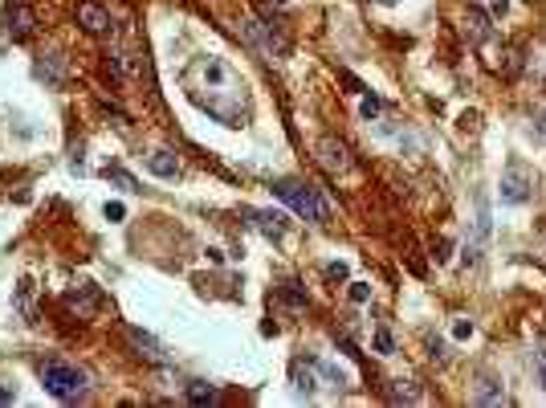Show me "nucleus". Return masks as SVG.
<instances>
[{
	"instance_id": "f257e3e1",
	"label": "nucleus",
	"mask_w": 546,
	"mask_h": 408,
	"mask_svg": "<svg viewBox=\"0 0 546 408\" xmlns=\"http://www.w3.org/2000/svg\"><path fill=\"white\" fill-rule=\"evenodd\" d=\"M273 192L282 196L285 204L294 209L298 216H306V220H314V225H326L331 220V209H326V200L314 192L310 184H298V180H282Z\"/></svg>"
},
{
	"instance_id": "f03ea898",
	"label": "nucleus",
	"mask_w": 546,
	"mask_h": 408,
	"mask_svg": "<svg viewBox=\"0 0 546 408\" xmlns=\"http://www.w3.org/2000/svg\"><path fill=\"white\" fill-rule=\"evenodd\" d=\"M41 384L45 392H53L57 400H78V396H86V376L70 367V363H45L41 367Z\"/></svg>"
},
{
	"instance_id": "7ed1b4c3",
	"label": "nucleus",
	"mask_w": 546,
	"mask_h": 408,
	"mask_svg": "<svg viewBox=\"0 0 546 408\" xmlns=\"http://www.w3.org/2000/svg\"><path fill=\"white\" fill-rule=\"evenodd\" d=\"M240 33H245L249 45L265 49L269 57H285V53H289V41H285L273 24H265V21H253V17H249V21H240Z\"/></svg>"
},
{
	"instance_id": "20e7f679",
	"label": "nucleus",
	"mask_w": 546,
	"mask_h": 408,
	"mask_svg": "<svg viewBox=\"0 0 546 408\" xmlns=\"http://www.w3.org/2000/svg\"><path fill=\"white\" fill-rule=\"evenodd\" d=\"M530 188H534V180H530L526 164H518V160H514V164L505 168V176H501V200H505V204H526Z\"/></svg>"
},
{
	"instance_id": "39448f33",
	"label": "nucleus",
	"mask_w": 546,
	"mask_h": 408,
	"mask_svg": "<svg viewBox=\"0 0 546 408\" xmlns=\"http://www.w3.org/2000/svg\"><path fill=\"white\" fill-rule=\"evenodd\" d=\"M4 29H8L13 41H29L33 29H37V13H33L29 4H8V8H4Z\"/></svg>"
},
{
	"instance_id": "423d86ee",
	"label": "nucleus",
	"mask_w": 546,
	"mask_h": 408,
	"mask_svg": "<svg viewBox=\"0 0 546 408\" xmlns=\"http://www.w3.org/2000/svg\"><path fill=\"white\" fill-rule=\"evenodd\" d=\"M78 24H82L90 37H102V33H110V13H106L98 0H82V4H78Z\"/></svg>"
},
{
	"instance_id": "0eeeda50",
	"label": "nucleus",
	"mask_w": 546,
	"mask_h": 408,
	"mask_svg": "<svg viewBox=\"0 0 546 408\" xmlns=\"http://www.w3.org/2000/svg\"><path fill=\"white\" fill-rule=\"evenodd\" d=\"M318 160H322L326 171H347L351 168V151H347V143H338V139H322V143H318Z\"/></svg>"
},
{
	"instance_id": "6e6552de",
	"label": "nucleus",
	"mask_w": 546,
	"mask_h": 408,
	"mask_svg": "<svg viewBox=\"0 0 546 408\" xmlns=\"http://www.w3.org/2000/svg\"><path fill=\"white\" fill-rule=\"evenodd\" d=\"M473 405H505V388H501V380H494V376H481L473 388Z\"/></svg>"
},
{
	"instance_id": "1a4fd4ad",
	"label": "nucleus",
	"mask_w": 546,
	"mask_h": 408,
	"mask_svg": "<svg viewBox=\"0 0 546 408\" xmlns=\"http://www.w3.org/2000/svg\"><path fill=\"white\" fill-rule=\"evenodd\" d=\"M66 307H70V311H78V318H90V314L98 311V294L90 286H78V290H70V294H66Z\"/></svg>"
},
{
	"instance_id": "9d476101",
	"label": "nucleus",
	"mask_w": 546,
	"mask_h": 408,
	"mask_svg": "<svg viewBox=\"0 0 546 408\" xmlns=\"http://www.w3.org/2000/svg\"><path fill=\"white\" fill-rule=\"evenodd\" d=\"M147 171H151V176H159V180H171V176L180 171V160H175L171 151H164V147H159V151H151V155H147Z\"/></svg>"
},
{
	"instance_id": "9b49d317",
	"label": "nucleus",
	"mask_w": 546,
	"mask_h": 408,
	"mask_svg": "<svg viewBox=\"0 0 546 408\" xmlns=\"http://www.w3.org/2000/svg\"><path fill=\"white\" fill-rule=\"evenodd\" d=\"M253 225H257L269 241H282L285 237V216L282 213H253Z\"/></svg>"
},
{
	"instance_id": "f8f14e48",
	"label": "nucleus",
	"mask_w": 546,
	"mask_h": 408,
	"mask_svg": "<svg viewBox=\"0 0 546 408\" xmlns=\"http://www.w3.org/2000/svg\"><path fill=\"white\" fill-rule=\"evenodd\" d=\"M465 24H469V37H473V41H485V37L494 33V29H489V13H485V8H477V4H469Z\"/></svg>"
},
{
	"instance_id": "ddd939ff",
	"label": "nucleus",
	"mask_w": 546,
	"mask_h": 408,
	"mask_svg": "<svg viewBox=\"0 0 546 408\" xmlns=\"http://www.w3.org/2000/svg\"><path fill=\"white\" fill-rule=\"evenodd\" d=\"M289 376H294V388H298L302 396H314V388H318V376H314V367H306L302 360H294Z\"/></svg>"
},
{
	"instance_id": "4468645a",
	"label": "nucleus",
	"mask_w": 546,
	"mask_h": 408,
	"mask_svg": "<svg viewBox=\"0 0 546 408\" xmlns=\"http://www.w3.org/2000/svg\"><path fill=\"white\" fill-rule=\"evenodd\" d=\"M127 339L139 347V356H147V360H164V351H159V343L147 335V331H139V327H127Z\"/></svg>"
},
{
	"instance_id": "2eb2a0df",
	"label": "nucleus",
	"mask_w": 546,
	"mask_h": 408,
	"mask_svg": "<svg viewBox=\"0 0 546 408\" xmlns=\"http://www.w3.org/2000/svg\"><path fill=\"white\" fill-rule=\"evenodd\" d=\"M391 400H404V405H420V400H424V392L412 384V380H396V384H391Z\"/></svg>"
},
{
	"instance_id": "dca6fc26",
	"label": "nucleus",
	"mask_w": 546,
	"mask_h": 408,
	"mask_svg": "<svg viewBox=\"0 0 546 408\" xmlns=\"http://www.w3.org/2000/svg\"><path fill=\"white\" fill-rule=\"evenodd\" d=\"M188 405H216V388L204 380H192L188 384Z\"/></svg>"
},
{
	"instance_id": "f3484780",
	"label": "nucleus",
	"mask_w": 546,
	"mask_h": 408,
	"mask_svg": "<svg viewBox=\"0 0 546 408\" xmlns=\"http://www.w3.org/2000/svg\"><path fill=\"white\" fill-rule=\"evenodd\" d=\"M106 180H115L122 192H139V184H135V176H127L122 168H106Z\"/></svg>"
},
{
	"instance_id": "a211bd4d",
	"label": "nucleus",
	"mask_w": 546,
	"mask_h": 408,
	"mask_svg": "<svg viewBox=\"0 0 546 408\" xmlns=\"http://www.w3.org/2000/svg\"><path fill=\"white\" fill-rule=\"evenodd\" d=\"M375 351H380V356H391V351H396V339H391L387 327H375Z\"/></svg>"
},
{
	"instance_id": "6ab92c4d",
	"label": "nucleus",
	"mask_w": 546,
	"mask_h": 408,
	"mask_svg": "<svg viewBox=\"0 0 546 408\" xmlns=\"http://www.w3.org/2000/svg\"><path fill=\"white\" fill-rule=\"evenodd\" d=\"M282 298L289 302V307H306V294L298 290V282H285V286H282Z\"/></svg>"
},
{
	"instance_id": "aec40b11",
	"label": "nucleus",
	"mask_w": 546,
	"mask_h": 408,
	"mask_svg": "<svg viewBox=\"0 0 546 408\" xmlns=\"http://www.w3.org/2000/svg\"><path fill=\"white\" fill-rule=\"evenodd\" d=\"M359 111H363V119H375V115H380L383 111V102L375 94H363V102H359Z\"/></svg>"
},
{
	"instance_id": "412c9836",
	"label": "nucleus",
	"mask_w": 546,
	"mask_h": 408,
	"mask_svg": "<svg viewBox=\"0 0 546 408\" xmlns=\"http://www.w3.org/2000/svg\"><path fill=\"white\" fill-rule=\"evenodd\" d=\"M322 376H326V380H334V388L347 384V372H343V367H334V363H322Z\"/></svg>"
},
{
	"instance_id": "4be33fe9",
	"label": "nucleus",
	"mask_w": 546,
	"mask_h": 408,
	"mask_svg": "<svg viewBox=\"0 0 546 408\" xmlns=\"http://www.w3.org/2000/svg\"><path fill=\"white\" fill-rule=\"evenodd\" d=\"M347 278V262H331L326 265V282H343Z\"/></svg>"
},
{
	"instance_id": "5701e85b",
	"label": "nucleus",
	"mask_w": 546,
	"mask_h": 408,
	"mask_svg": "<svg viewBox=\"0 0 546 408\" xmlns=\"http://www.w3.org/2000/svg\"><path fill=\"white\" fill-rule=\"evenodd\" d=\"M371 298V286L367 282H351V302H367Z\"/></svg>"
},
{
	"instance_id": "b1692460",
	"label": "nucleus",
	"mask_w": 546,
	"mask_h": 408,
	"mask_svg": "<svg viewBox=\"0 0 546 408\" xmlns=\"http://www.w3.org/2000/svg\"><path fill=\"white\" fill-rule=\"evenodd\" d=\"M473 335V323H469V318H457V323H452V339H469Z\"/></svg>"
},
{
	"instance_id": "393cba45",
	"label": "nucleus",
	"mask_w": 546,
	"mask_h": 408,
	"mask_svg": "<svg viewBox=\"0 0 546 408\" xmlns=\"http://www.w3.org/2000/svg\"><path fill=\"white\" fill-rule=\"evenodd\" d=\"M122 216H127L122 204H106V220H122Z\"/></svg>"
},
{
	"instance_id": "a878e982",
	"label": "nucleus",
	"mask_w": 546,
	"mask_h": 408,
	"mask_svg": "<svg viewBox=\"0 0 546 408\" xmlns=\"http://www.w3.org/2000/svg\"><path fill=\"white\" fill-rule=\"evenodd\" d=\"M449 249H452L449 241H440V245H436V253H432V258H436V262H449Z\"/></svg>"
},
{
	"instance_id": "bb28decb",
	"label": "nucleus",
	"mask_w": 546,
	"mask_h": 408,
	"mask_svg": "<svg viewBox=\"0 0 546 408\" xmlns=\"http://www.w3.org/2000/svg\"><path fill=\"white\" fill-rule=\"evenodd\" d=\"M505 8H510V0H494V17H505Z\"/></svg>"
},
{
	"instance_id": "cd10ccee",
	"label": "nucleus",
	"mask_w": 546,
	"mask_h": 408,
	"mask_svg": "<svg viewBox=\"0 0 546 408\" xmlns=\"http://www.w3.org/2000/svg\"><path fill=\"white\" fill-rule=\"evenodd\" d=\"M0 405H13V392H8V388H0Z\"/></svg>"
},
{
	"instance_id": "c85d7f7f",
	"label": "nucleus",
	"mask_w": 546,
	"mask_h": 408,
	"mask_svg": "<svg viewBox=\"0 0 546 408\" xmlns=\"http://www.w3.org/2000/svg\"><path fill=\"white\" fill-rule=\"evenodd\" d=\"M380 4H396V0H380Z\"/></svg>"
},
{
	"instance_id": "c756f323",
	"label": "nucleus",
	"mask_w": 546,
	"mask_h": 408,
	"mask_svg": "<svg viewBox=\"0 0 546 408\" xmlns=\"http://www.w3.org/2000/svg\"><path fill=\"white\" fill-rule=\"evenodd\" d=\"M543 135H546V119H543Z\"/></svg>"
},
{
	"instance_id": "7c9ffc66",
	"label": "nucleus",
	"mask_w": 546,
	"mask_h": 408,
	"mask_svg": "<svg viewBox=\"0 0 546 408\" xmlns=\"http://www.w3.org/2000/svg\"><path fill=\"white\" fill-rule=\"evenodd\" d=\"M273 4H285V0H273Z\"/></svg>"
}]
</instances>
